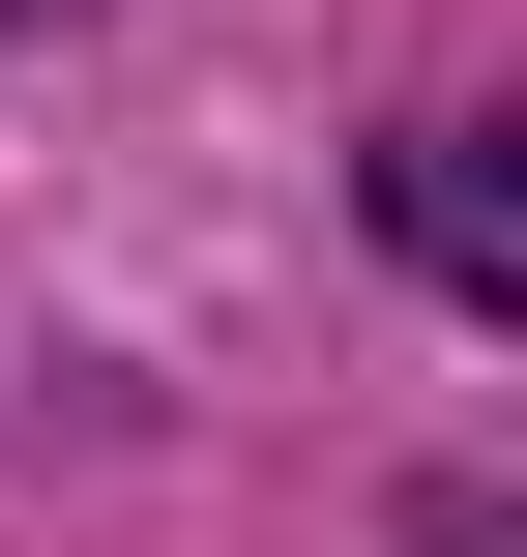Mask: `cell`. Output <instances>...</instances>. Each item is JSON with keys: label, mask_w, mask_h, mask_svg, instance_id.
I'll return each instance as SVG.
<instances>
[{"label": "cell", "mask_w": 527, "mask_h": 557, "mask_svg": "<svg viewBox=\"0 0 527 557\" xmlns=\"http://www.w3.org/2000/svg\"><path fill=\"white\" fill-rule=\"evenodd\" d=\"M0 29H29V0H0Z\"/></svg>", "instance_id": "cell-1"}]
</instances>
